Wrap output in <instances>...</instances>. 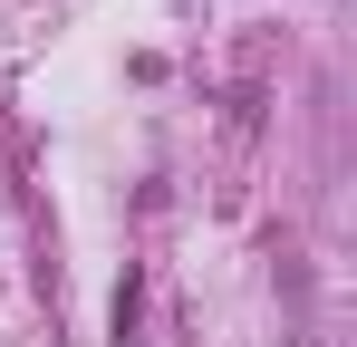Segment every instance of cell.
<instances>
[{"label": "cell", "mask_w": 357, "mask_h": 347, "mask_svg": "<svg viewBox=\"0 0 357 347\" xmlns=\"http://www.w3.org/2000/svg\"><path fill=\"white\" fill-rule=\"evenodd\" d=\"M135 309H145V270L126 261V280H116V309H107V318H116V347L135 338Z\"/></svg>", "instance_id": "obj_1"}]
</instances>
